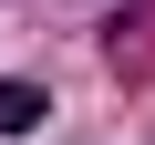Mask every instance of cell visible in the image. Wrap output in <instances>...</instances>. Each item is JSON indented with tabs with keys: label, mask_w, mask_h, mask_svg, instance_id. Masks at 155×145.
<instances>
[{
	"label": "cell",
	"mask_w": 155,
	"mask_h": 145,
	"mask_svg": "<svg viewBox=\"0 0 155 145\" xmlns=\"http://www.w3.org/2000/svg\"><path fill=\"white\" fill-rule=\"evenodd\" d=\"M41 114H52V93H41V83H21V72H0V135H31Z\"/></svg>",
	"instance_id": "6da1fadb"
}]
</instances>
